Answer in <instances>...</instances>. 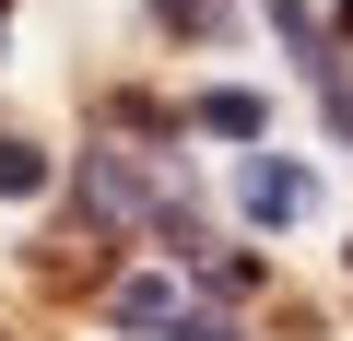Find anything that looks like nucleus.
Segmentation results:
<instances>
[{"label":"nucleus","mask_w":353,"mask_h":341,"mask_svg":"<svg viewBox=\"0 0 353 341\" xmlns=\"http://www.w3.org/2000/svg\"><path fill=\"white\" fill-rule=\"evenodd\" d=\"M236 200H248V224H294L318 189H306V165H271V153H259L248 177H236Z\"/></svg>","instance_id":"nucleus-1"},{"label":"nucleus","mask_w":353,"mask_h":341,"mask_svg":"<svg viewBox=\"0 0 353 341\" xmlns=\"http://www.w3.org/2000/svg\"><path fill=\"white\" fill-rule=\"evenodd\" d=\"M189 306H176L165 282H118V329H176Z\"/></svg>","instance_id":"nucleus-2"},{"label":"nucleus","mask_w":353,"mask_h":341,"mask_svg":"<svg viewBox=\"0 0 353 341\" xmlns=\"http://www.w3.org/2000/svg\"><path fill=\"white\" fill-rule=\"evenodd\" d=\"M189 118H201V130H224V141H248V130H259V118H271V106H259V94H201V106H189Z\"/></svg>","instance_id":"nucleus-3"},{"label":"nucleus","mask_w":353,"mask_h":341,"mask_svg":"<svg viewBox=\"0 0 353 341\" xmlns=\"http://www.w3.org/2000/svg\"><path fill=\"white\" fill-rule=\"evenodd\" d=\"M24 189H48V153L36 141H0V200H24Z\"/></svg>","instance_id":"nucleus-4"},{"label":"nucleus","mask_w":353,"mask_h":341,"mask_svg":"<svg viewBox=\"0 0 353 341\" xmlns=\"http://www.w3.org/2000/svg\"><path fill=\"white\" fill-rule=\"evenodd\" d=\"M153 12H165V36H212V24H224V0H153Z\"/></svg>","instance_id":"nucleus-5"},{"label":"nucleus","mask_w":353,"mask_h":341,"mask_svg":"<svg viewBox=\"0 0 353 341\" xmlns=\"http://www.w3.org/2000/svg\"><path fill=\"white\" fill-rule=\"evenodd\" d=\"M176 341H236V318H176Z\"/></svg>","instance_id":"nucleus-6"},{"label":"nucleus","mask_w":353,"mask_h":341,"mask_svg":"<svg viewBox=\"0 0 353 341\" xmlns=\"http://www.w3.org/2000/svg\"><path fill=\"white\" fill-rule=\"evenodd\" d=\"M341 48H353V0H341Z\"/></svg>","instance_id":"nucleus-7"}]
</instances>
